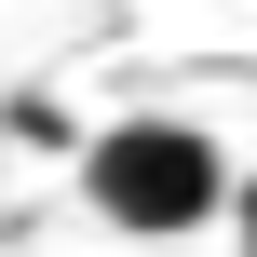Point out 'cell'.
I'll use <instances>...</instances> for the list:
<instances>
[{
  "mask_svg": "<svg viewBox=\"0 0 257 257\" xmlns=\"http://www.w3.org/2000/svg\"><path fill=\"white\" fill-rule=\"evenodd\" d=\"M81 203L122 230V244H176L203 217H230V149L203 122H108L81 149Z\"/></svg>",
  "mask_w": 257,
  "mask_h": 257,
  "instance_id": "6da1fadb",
  "label": "cell"
},
{
  "mask_svg": "<svg viewBox=\"0 0 257 257\" xmlns=\"http://www.w3.org/2000/svg\"><path fill=\"white\" fill-rule=\"evenodd\" d=\"M230 230H244V257H257V176H244V190H230Z\"/></svg>",
  "mask_w": 257,
  "mask_h": 257,
  "instance_id": "7a4b0ae2",
  "label": "cell"
}]
</instances>
